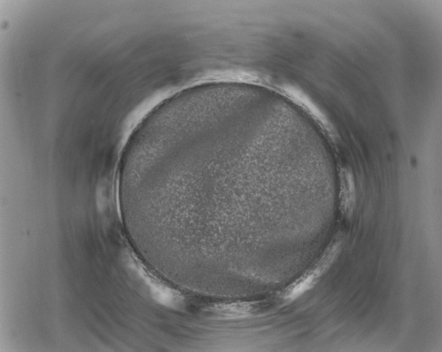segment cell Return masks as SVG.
I'll list each match as a JSON object with an SVG mask.
<instances>
[{"label": "cell", "mask_w": 442, "mask_h": 352, "mask_svg": "<svg viewBox=\"0 0 442 352\" xmlns=\"http://www.w3.org/2000/svg\"><path fill=\"white\" fill-rule=\"evenodd\" d=\"M341 245V240L332 242L311 267L285 288L282 293L283 300L292 302L313 288L334 262Z\"/></svg>", "instance_id": "6da1fadb"}, {"label": "cell", "mask_w": 442, "mask_h": 352, "mask_svg": "<svg viewBox=\"0 0 442 352\" xmlns=\"http://www.w3.org/2000/svg\"><path fill=\"white\" fill-rule=\"evenodd\" d=\"M129 267L141 279L152 298L157 302L172 307L181 304L183 300L182 295L155 276L138 259L135 258Z\"/></svg>", "instance_id": "7a4b0ae2"}, {"label": "cell", "mask_w": 442, "mask_h": 352, "mask_svg": "<svg viewBox=\"0 0 442 352\" xmlns=\"http://www.w3.org/2000/svg\"><path fill=\"white\" fill-rule=\"evenodd\" d=\"M341 194V210L345 216L350 217L355 205L354 183L350 174H345Z\"/></svg>", "instance_id": "3957f363"}]
</instances>
